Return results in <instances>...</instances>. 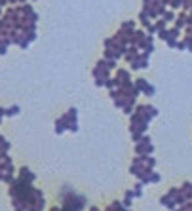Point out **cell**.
<instances>
[{"mask_svg":"<svg viewBox=\"0 0 192 211\" xmlns=\"http://www.w3.org/2000/svg\"><path fill=\"white\" fill-rule=\"evenodd\" d=\"M63 209H84L86 207V198L84 196H76L74 190L63 196Z\"/></svg>","mask_w":192,"mask_h":211,"instance_id":"cell-1","label":"cell"},{"mask_svg":"<svg viewBox=\"0 0 192 211\" xmlns=\"http://www.w3.org/2000/svg\"><path fill=\"white\" fill-rule=\"evenodd\" d=\"M116 86L120 88V86H126V84H129L131 82V78H129V70H124V69H118L116 70Z\"/></svg>","mask_w":192,"mask_h":211,"instance_id":"cell-2","label":"cell"},{"mask_svg":"<svg viewBox=\"0 0 192 211\" xmlns=\"http://www.w3.org/2000/svg\"><path fill=\"white\" fill-rule=\"evenodd\" d=\"M154 152V146L152 143H145V141H139L135 146V154H152Z\"/></svg>","mask_w":192,"mask_h":211,"instance_id":"cell-3","label":"cell"},{"mask_svg":"<svg viewBox=\"0 0 192 211\" xmlns=\"http://www.w3.org/2000/svg\"><path fill=\"white\" fill-rule=\"evenodd\" d=\"M160 204H162V205H166V207H169V209H175V207H177L175 196L169 194V192H167L166 196H162V198H160Z\"/></svg>","mask_w":192,"mask_h":211,"instance_id":"cell-4","label":"cell"},{"mask_svg":"<svg viewBox=\"0 0 192 211\" xmlns=\"http://www.w3.org/2000/svg\"><path fill=\"white\" fill-rule=\"evenodd\" d=\"M67 122H68V116L67 114H63L61 118L55 122V133H63L67 129Z\"/></svg>","mask_w":192,"mask_h":211,"instance_id":"cell-5","label":"cell"},{"mask_svg":"<svg viewBox=\"0 0 192 211\" xmlns=\"http://www.w3.org/2000/svg\"><path fill=\"white\" fill-rule=\"evenodd\" d=\"M186 19H188V12L179 13V17H175V27H179V29H185V27H186Z\"/></svg>","mask_w":192,"mask_h":211,"instance_id":"cell-6","label":"cell"},{"mask_svg":"<svg viewBox=\"0 0 192 211\" xmlns=\"http://www.w3.org/2000/svg\"><path fill=\"white\" fill-rule=\"evenodd\" d=\"M19 177L21 179H25V181H31V183H34V179H36V175L31 171L29 167H21V173H19Z\"/></svg>","mask_w":192,"mask_h":211,"instance_id":"cell-7","label":"cell"},{"mask_svg":"<svg viewBox=\"0 0 192 211\" xmlns=\"http://www.w3.org/2000/svg\"><path fill=\"white\" fill-rule=\"evenodd\" d=\"M179 192L185 196V200H190L192 198V185H190V183H185V185L179 188Z\"/></svg>","mask_w":192,"mask_h":211,"instance_id":"cell-8","label":"cell"},{"mask_svg":"<svg viewBox=\"0 0 192 211\" xmlns=\"http://www.w3.org/2000/svg\"><path fill=\"white\" fill-rule=\"evenodd\" d=\"M133 196L135 198H141V196H143V181H137L133 185Z\"/></svg>","mask_w":192,"mask_h":211,"instance_id":"cell-9","label":"cell"},{"mask_svg":"<svg viewBox=\"0 0 192 211\" xmlns=\"http://www.w3.org/2000/svg\"><path fill=\"white\" fill-rule=\"evenodd\" d=\"M133 190H127L126 196H124V207H131V202H133Z\"/></svg>","mask_w":192,"mask_h":211,"instance_id":"cell-10","label":"cell"},{"mask_svg":"<svg viewBox=\"0 0 192 211\" xmlns=\"http://www.w3.org/2000/svg\"><path fill=\"white\" fill-rule=\"evenodd\" d=\"M19 112H21V109H19L17 105H13V107H10V109H6V112H4V116H10V118H12V116H17Z\"/></svg>","mask_w":192,"mask_h":211,"instance_id":"cell-11","label":"cell"},{"mask_svg":"<svg viewBox=\"0 0 192 211\" xmlns=\"http://www.w3.org/2000/svg\"><path fill=\"white\" fill-rule=\"evenodd\" d=\"M179 34H181V29H179V27H173V29L167 30V38L177 40V38H179Z\"/></svg>","mask_w":192,"mask_h":211,"instance_id":"cell-12","label":"cell"},{"mask_svg":"<svg viewBox=\"0 0 192 211\" xmlns=\"http://www.w3.org/2000/svg\"><path fill=\"white\" fill-rule=\"evenodd\" d=\"M175 17H177V15H175L173 12H164V13H162V19L166 21V23H171V21H175Z\"/></svg>","mask_w":192,"mask_h":211,"instance_id":"cell-13","label":"cell"},{"mask_svg":"<svg viewBox=\"0 0 192 211\" xmlns=\"http://www.w3.org/2000/svg\"><path fill=\"white\" fill-rule=\"evenodd\" d=\"M139 17H141V23H143L145 27H148V25H150V17H148V13L145 12V10L139 13Z\"/></svg>","mask_w":192,"mask_h":211,"instance_id":"cell-14","label":"cell"},{"mask_svg":"<svg viewBox=\"0 0 192 211\" xmlns=\"http://www.w3.org/2000/svg\"><path fill=\"white\" fill-rule=\"evenodd\" d=\"M143 93H145V95H147V97H152L154 93H156V88H154L152 84H147V88L143 89Z\"/></svg>","mask_w":192,"mask_h":211,"instance_id":"cell-15","label":"cell"},{"mask_svg":"<svg viewBox=\"0 0 192 211\" xmlns=\"http://www.w3.org/2000/svg\"><path fill=\"white\" fill-rule=\"evenodd\" d=\"M154 29H156V33H162V30H166V21L160 17V19L156 21V25H154Z\"/></svg>","mask_w":192,"mask_h":211,"instance_id":"cell-16","label":"cell"},{"mask_svg":"<svg viewBox=\"0 0 192 211\" xmlns=\"http://www.w3.org/2000/svg\"><path fill=\"white\" fill-rule=\"evenodd\" d=\"M147 84H148V82H147V80H145V78H139V80H137V82H135V88L139 89V91H143V89L147 88Z\"/></svg>","mask_w":192,"mask_h":211,"instance_id":"cell-17","label":"cell"},{"mask_svg":"<svg viewBox=\"0 0 192 211\" xmlns=\"http://www.w3.org/2000/svg\"><path fill=\"white\" fill-rule=\"evenodd\" d=\"M67 116H68V120H72V122H76V116H78V110H76L74 107H72V109H68Z\"/></svg>","mask_w":192,"mask_h":211,"instance_id":"cell-18","label":"cell"},{"mask_svg":"<svg viewBox=\"0 0 192 211\" xmlns=\"http://www.w3.org/2000/svg\"><path fill=\"white\" fill-rule=\"evenodd\" d=\"M147 177H148V183H160V175L154 173V171H150Z\"/></svg>","mask_w":192,"mask_h":211,"instance_id":"cell-19","label":"cell"},{"mask_svg":"<svg viewBox=\"0 0 192 211\" xmlns=\"http://www.w3.org/2000/svg\"><path fill=\"white\" fill-rule=\"evenodd\" d=\"M122 29H124V30H133L135 23H133V21H126V23H122Z\"/></svg>","mask_w":192,"mask_h":211,"instance_id":"cell-20","label":"cell"},{"mask_svg":"<svg viewBox=\"0 0 192 211\" xmlns=\"http://www.w3.org/2000/svg\"><path fill=\"white\" fill-rule=\"evenodd\" d=\"M108 209H124V204H120V202H114Z\"/></svg>","mask_w":192,"mask_h":211,"instance_id":"cell-21","label":"cell"},{"mask_svg":"<svg viewBox=\"0 0 192 211\" xmlns=\"http://www.w3.org/2000/svg\"><path fill=\"white\" fill-rule=\"evenodd\" d=\"M95 86H97V88H103V86H105V78H95Z\"/></svg>","mask_w":192,"mask_h":211,"instance_id":"cell-22","label":"cell"},{"mask_svg":"<svg viewBox=\"0 0 192 211\" xmlns=\"http://www.w3.org/2000/svg\"><path fill=\"white\" fill-rule=\"evenodd\" d=\"M4 112H6V109H0V118L4 116Z\"/></svg>","mask_w":192,"mask_h":211,"instance_id":"cell-23","label":"cell"},{"mask_svg":"<svg viewBox=\"0 0 192 211\" xmlns=\"http://www.w3.org/2000/svg\"><path fill=\"white\" fill-rule=\"evenodd\" d=\"M0 122H2V118H0Z\"/></svg>","mask_w":192,"mask_h":211,"instance_id":"cell-24","label":"cell"}]
</instances>
